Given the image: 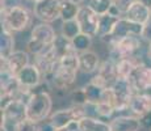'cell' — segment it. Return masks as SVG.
I'll return each mask as SVG.
<instances>
[{"label":"cell","instance_id":"6da1fadb","mask_svg":"<svg viewBox=\"0 0 151 131\" xmlns=\"http://www.w3.org/2000/svg\"><path fill=\"white\" fill-rule=\"evenodd\" d=\"M79 71V52H70L63 58H60L57 69L51 77V81L57 89L67 91V89L72 88V85L75 84Z\"/></svg>","mask_w":151,"mask_h":131},{"label":"cell","instance_id":"7a4b0ae2","mask_svg":"<svg viewBox=\"0 0 151 131\" xmlns=\"http://www.w3.org/2000/svg\"><path fill=\"white\" fill-rule=\"evenodd\" d=\"M53 110V98L46 91H33L27 101V114L28 119L42 123L50 118Z\"/></svg>","mask_w":151,"mask_h":131},{"label":"cell","instance_id":"3957f363","mask_svg":"<svg viewBox=\"0 0 151 131\" xmlns=\"http://www.w3.org/2000/svg\"><path fill=\"white\" fill-rule=\"evenodd\" d=\"M32 13L21 5H8L1 11V29L19 33L28 29L32 24Z\"/></svg>","mask_w":151,"mask_h":131},{"label":"cell","instance_id":"277c9868","mask_svg":"<svg viewBox=\"0 0 151 131\" xmlns=\"http://www.w3.org/2000/svg\"><path fill=\"white\" fill-rule=\"evenodd\" d=\"M142 47V38L139 36H129L126 38L118 41L110 46L109 59L117 63L124 58H130L138 55Z\"/></svg>","mask_w":151,"mask_h":131},{"label":"cell","instance_id":"5b68a950","mask_svg":"<svg viewBox=\"0 0 151 131\" xmlns=\"http://www.w3.org/2000/svg\"><path fill=\"white\" fill-rule=\"evenodd\" d=\"M27 114V102L21 100H13L8 106L1 110V126L7 127L9 131H14L16 125L25 121Z\"/></svg>","mask_w":151,"mask_h":131},{"label":"cell","instance_id":"8992f818","mask_svg":"<svg viewBox=\"0 0 151 131\" xmlns=\"http://www.w3.org/2000/svg\"><path fill=\"white\" fill-rule=\"evenodd\" d=\"M87 106L72 105L67 109H60L54 112L49 118V122L53 125L54 129H60L72 122H79L80 119L87 117Z\"/></svg>","mask_w":151,"mask_h":131},{"label":"cell","instance_id":"52a82bcc","mask_svg":"<svg viewBox=\"0 0 151 131\" xmlns=\"http://www.w3.org/2000/svg\"><path fill=\"white\" fill-rule=\"evenodd\" d=\"M142 30H143V25L137 24V22H133L130 20H127L126 17H121L117 21L114 29H113L112 34L106 38H104L103 41L106 42L109 46H112L113 43L118 42V41L126 38L129 36H139L141 37Z\"/></svg>","mask_w":151,"mask_h":131},{"label":"cell","instance_id":"ba28073f","mask_svg":"<svg viewBox=\"0 0 151 131\" xmlns=\"http://www.w3.org/2000/svg\"><path fill=\"white\" fill-rule=\"evenodd\" d=\"M62 0H41L33 7V14L42 22L50 24L60 20Z\"/></svg>","mask_w":151,"mask_h":131},{"label":"cell","instance_id":"9c48e42d","mask_svg":"<svg viewBox=\"0 0 151 131\" xmlns=\"http://www.w3.org/2000/svg\"><path fill=\"white\" fill-rule=\"evenodd\" d=\"M114 93V107L116 112H124L129 109L132 97L135 94V91L133 89L132 84L127 79L118 77L116 84L112 87Z\"/></svg>","mask_w":151,"mask_h":131},{"label":"cell","instance_id":"30bf717a","mask_svg":"<svg viewBox=\"0 0 151 131\" xmlns=\"http://www.w3.org/2000/svg\"><path fill=\"white\" fill-rule=\"evenodd\" d=\"M117 80H118V74H117L116 63L110 59H106L100 64V68L97 69V74L91 79V83L101 87L103 89H108L112 88Z\"/></svg>","mask_w":151,"mask_h":131},{"label":"cell","instance_id":"8fae6325","mask_svg":"<svg viewBox=\"0 0 151 131\" xmlns=\"http://www.w3.org/2000/svg\"><path fill=\"white\" fill-rule=\"evenodd\" d=\"M99 19H100V16H97L88 5H82L76 17L78 22L80 25V29H82V33L92 37V38L97 37Z\"/></svg>","mask_w":151,"mask_h":131},{"label":"cell","instance_id":"7c38bea8","mask_svg":"<svg viewBox=\"0 0 151 131\" xmlns=\"http://www.w3.org/2000/svg\"><path fill=\"white\" fill-rule=\"evenodd\" d=\"M127 80L130 81L135 93L147 92L149 89H151V67L145 64V63L138 66L130 74Z\"/></svg>","mask_w":151,"mask_h":131},{"label":"cell","instance_id":"4fadbf2b","mask_svg":"<svg viewBox=\"0 0 151 131\" xmlns=\"http://www.w3.org/2000/svg\"><path fill=\"white\" fill-rule=\"evenodd\" d=\"M42 79L43 76H42L41 71H40L38 67L34 64V63L27 66L20 74H17V80H19L20 85L30 92H33L41 84Z\"/></svg>","mask_w":151,"mask_h":131},{"label":"cell","instance_id":"5bb4252c","mask_svg":"<svg viewBox=\"0 0 151 131\" xmlns=\"http://www.w3.org/2000/svg\"><path fill=\"white\" fill-rule=\"evenodd\" d=\"M29 52L24 50H16L7 59H1V71L3 69H8L9 72H12L13 75L20 74L27 66H29Z\"/></svg>","mask_w":151,"mask_h":131},{"label":"cell","instance_id":"9a60e30c","mask_svg":"<svg viewBox=\"0 0 151 131\" xmlns=\"http://www.w3.org/2000/svg\"><path fill=\"white\" fill-rule=\"evenodd\" d=\"M57 36L58 34L55 33V29L50 24L41 22V24L36 25L32 29L30 39L37 41L43 46H51L55 38H57Z\"/></svg>","mask_w":151,"mask_h":131},{"label":"cell","instance_id":"2e32d148","mask_svg":"<svg viewBox=\"0 0 151 131\" xmlns=\"http://www.w3.org/2000/svg\"><path fill=\"white\" fill-rule=\"evenodd\" d=\"M129 110L132 115H135L138 118L149 113L151 110V94L146 92L135 93L132 97V101H130Z\"/></svg>","mask_w":151,"mask_h":131},{"label":"cell","instance_id":"e0dca14e","mask_svg":"<svg viewBox=\"0 0 151 131\" xmlns=\"http://www.w3.org/2000/svg\"><path fill=\"white\" fill-rule=\"evenodd\" d=\"M110 131H139L141 121L135 115H120L109 122Z\"/></svg>","mask_w":151,"mask_h":131},{"label":"cell","instance_id":"ac0fdd59","mask_svg":"<svg viewBox=\"0 0 151 131\" xmlns=\"http://www.w3.org/2000/svg\"><path fill=\"white\" fill-rule=\"evenodd\" d=\"M100 58L95 51L88 50L79 54V67L83 74H92L100 68Z\"/></svg>","mask_w":151,"mask_h":131},{"label":"cell","instance_id":"d6986e66","mask_svg":"<svg viewBox=\"0 0 151 131\" xmlns=\"http://www.w3.org/2000/svg\"><path fill=\"white\" fill-rule=\"evenodd\" d=\"M125 17L133 22L145 25L151 17V9L147 8L146 5L141 4L139 1H135L134 4L132 5V8L127 11V13L125 14Z\"/></svg>","mask_w":151,"mask_h":131},{"label":"cell","instance_id":"ffe728a7","mask_svg":"<svg viewBox=\"0 0 151 131\" xmlns=\"http://www.w3.org/2000/svg\"><path fill=\"white\" fill-rule=\"evenodd\" d=\"M143 60L139 55H134V57H130V58H124V59L118 60L116 63V67H117V74L118 77H122V79H127L130 76L133 71L137 68L138 66L143 64Z\"/></svg>","mask_w":151,"mask_h":131},{"label":"cell","instance_id":"44dd1931","mask_svg":"<svg viewBox=\"0 0 151 131\" xmlns=\"http://www.w3.org/2000/svg\"><path fill=\"white\" fill-rule=\"evenodd\" d=\"M79 131H110V125L101 118L87 115L79 121Z\"/></svg>","mask_w":151,"mask_h":131},{"label":"cell","instance_id":"7402d4cb","mask_svg":"<svg viewBox=\"0 0 151 131\" xmlns=\"http://www.w3.org/2000/svg\"><path fill=\"white\" fill-rule=\"evenodd\" d=\"M120 20V17H116L110 13H106L104 16H100L99 19V30H97V37L103 41L104 38L109 37L112 34L113 29H114L117 21Z\"/></svg>","mask_w":151,"mask_h":131},{"label":"cell","instance_id":"603a6c76","mask_svg":"<svg viewBox=\"0 0 151 131\" xmlns=\"http://www.w3.org/2000/svg\"><path fill=\"white\" fill-rule=\"evenodd\" d=\"M14 50V33L1 29V36H0V58L7 59L9 58Z\"/></svg>","mask_w":151,"mask_h":131},{"label":"cell","instance_id":"cb8c5ba5","mask_svg":"<svg viewBox=\"0 0 151 131\" xmlns=\"http://www.w3.org/2000/svg\"><path fill=\"white\" fill-rule=\"evenodd\" d=\"M51 47H53V51L55 52V55H57L59 59L60 58H63L65 55L70 54V52L75 51V49L72 47V42L70 39L65 38L62 34L57 36V38H55V41L53 42Z\"/></svg>","mask_w":151,"mask_h":131},{"label":"cell","instance_id":"d4e9b609","mask_svg":"<svg viewBox=\"0 0 151 131\" xmlns=\"http://www.w3.org/2000/svg\"><path fill=\"white\" fill-rule=\"evenodd\" d=\"M79 11H80L79 4L71 1V0H62V5H60V20H62V22L76 20Z\"/></svg>","mask_w":151,"mask_h":131},{"label":"cell","instance_id":"484cf974","mask_svg":"<svg viewBox=\"0 0 151 131\" xmlns=\"http://www.w3.org/2000/svg\"><path fill=\"white\" fill-rule=\"evenodd\" d=\"M82 33L80 25L78 22V20H71V21H63L62 26H60V34L65 38L72 41L75 37H78Z\"/></svg>","mask_w":151,"mask_h":131},{"label":"cell","instance_id":"4316f807","mask_svg":"<svg viewBox=\"0 0 151 131\" xmlns=\"http://www.w3.org/2000/svg\"><path fill=\"white\" fill-rule=\"evenodd\" d=\"M83 88H84V91H86L88 105H92V106H93V105L100 102L101 97H103V92H104V89L101 88V87H99L96 84L89 81V83L87 84V85H84Z\"/></svg>","mask_w":151,"mask_h":131},{"label":"cell","instance_id":"83f0119b","mask_svg":"<svg viewBox=\"0 0 151 131\" xmlns=\"http://www.w3.org/2000/svg\"><path fill=\"white\" fill-rule=\"evenodd\" d=\"M72 42V47L75 49L76 52H84V51H88L91 50V46H92V37L87 36L84 33H80L78 37H75L74 39L71 41Z\"/></svg>","mask_w":151,"mask_h":131},{"label":"cell","instance_id":"f1b7e54d","mask_svg":"<svg viewBox=\"0 0 151 131\" xmlns=\"http://www.w3.org/2000/svg\"><path fill=\"white\" fill-rule=\"evenodd\" d=\"M112 5H113V0H89L88 1V7L97 16H104V14L109 13Z\"/></svg>","mask_w":151,"mask_h":131},{"label":"cell","instance_id":"f546056e","mask_svg":"<svg viewBox=\"0 0 151 131\" xmlns=\"http://www.w3.org/2000/svg\"><path fill=\"white\" fill-rule=\"evenodd\" d=\"M93 107H95V113H96L97 118H101V119L112 118V115L116 113L114 105L109 102H99L96 105H93Z\"/></svg>","mask_w":151,"mask_h":131},{"label":"cell","instance_id":"4dcf8cb0","mask_svg":"<svg viewBox=\"0 0 151 131\" xmlns=\"http://www.w3.org/2000/svg\"><path fill=\"white\" fill-rule=\"evenodd\" d=\"M70 98L72 101V105H78V106H87L88 105V100H87V94L84 88L75 89L71 92Z\"/></svg>","mask_w":151,"mask_h":131},{"label":"cell","instance_id":"1f68e13d","mask_svg":"<svg viewBox=\"0 0 151 131\" xmlns=\"http://www.w3.org/2000/svg\"><path fill=\"white\" fill-rule=\"evenodd\" d=\"M137 0H113V5L117 8V11L121 13V16L125 17V14L127 13V11L132 8V5Z\"/></svg>","mask_w":151,"mask_h":131},{"label":"cell","instance_id":"d6a6232c","mask_svg":"<svg viewBox=\"0 0 151 131\" xmlns=\"http://www.w3.org/2000/svg\"><path fill=\"white\" fill-rule=\"evenodd\" d=\"M14 131H40V123H36V122L27 118L25 121L16 125Z\"/></svg>","mask_w":151,"mask_h":131},{"label":"cell","instance_id":"836d02e7","mask_svg":"<svg viewBox=\"0 0 151 131\" xmlns=\"http://www.w3.org/2000/svg\"><path fill=\"white\" fill-rule=\"evenodd\" d=\"M141 38L143 41H146L147 43H151V17L150 20L143 25V30H142V34H141Z\"/></svg>","mask_w":151,"mask_h":131},{"label":"cell","instance_id":"e575fe53","mask_svg":"<svg viewBox=\"0 0 151 131\" xmlns=\"http://www.w3.org/2000/svg\"><path fill=\"white\" fill-rule=\"evenodd\" d=\"M139 121H141L142 129L151 131V110L149 113H146V114H143L142 117H139Z\"/></svg>","mask_w":151,"mask_h":131},{"label":"cell","instance_id":"d590c367","mask_svg":"<svg viewBox=\"0 0 151 131\" xmlns=\"http://www.w3.org/2000/svg\"><path fill=\"white\" fill-rule=\"evenodd\" d=\"M55 131H79V122H72L60 129H55Z\"/></svg>","mask_w":151,"mask_h":131},{"label":"cell","instance_id":"8d00e7d4","mask_svg":"<svg viewBox=\"0 0 151 131\" xmlns=\"http://www.w3.org/2000/svg\"><path fill=\"white\" fill-rule=\"evenodd\" d=\"M137 1H139L141 4L146 5L147 8H150V9H151V0H137Z\"/></svg>","mask_w":151,"mask_h":131},{"label":"cell","instance_id":"74e56055","mask_svg":"<svg viewBox=\"0 0 151 131\" xmlns=\"http://www.w3.org/2000/svg\"><path fill=\"white\" fill-rule=\"evenodd\" d=\"M147 57H149V59L151 60V43L147 46Z\"/></svg>","mask_w":151,"mask_h":131},{"label":"cell","instance_id":"f35d334b","mask_svg":"<svg viewBox=\"0 0 151 131\" xmlns=\"http://www.w3.org/2000/svg\"><path fill=\"white\" fill-rule=\"evenodd\" d=\"M71 1L76 3V4H80V3H83V1H84V0H71Z\"/></svg>","mask_w":151,"mask_h":131},{"label":"cell","instance_id":"ab89813d","mask_svg":"<svg viewBox=\"0 0 151 131\" xmlns=\"http://www.w3.org/2000/svg\"><path fill=\"white\" fill-rule=\"evenodd\" d=\"M0 131H9L7 129V127H4V126H0Z\"/></svg>","mask_w":151,"mask_h":131},{"label":"cell","instance_id":"60d3db41","mask_svg":"<svg viewBox=\"0 0 151 131\" xmlns=\"http://www.w3.org/2000/svg\"><path fill=\"white\" fill-rule=\"evenodd\" d=\"M28 1H32V3H33V4H36V3L41 1V0H28Z\"/></svg>","mask_w":151,"mask_h":131}]
</instances>
